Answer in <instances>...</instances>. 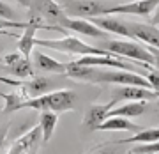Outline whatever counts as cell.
<instances>
[{
	"mask_svg": "<svg viewBox=\"0 0 159 154\" xmlns=\"http://www.w3.org/2000/svg\"><path fill=\"white\" fill-rule=\"evenodd\" d=\"M60 27L66 29V30L78 32V34H81V35H87V37H106V34H108V32L101 30L99 27H96L94 23H90L89 20H83V18L66 16Z\"/></svg>",
	"mask_w": 159,
	"mask_h": 154,
	"instance_id": "obj_11",
	"label": "cell"
},
{
	"mask_svg": "<svg viewBox=\"0 0 159 154\" xmlns=\"http://www.w3.org/2000/svg\"><path fill=\"white\" fill-rule=\"evenodd\" d=\"M99 48H102L104 51H110L113 55H119L122 58L136 60V62H142V64L156 66V62H157V58L147 50V46L134 43V39H106Z\"/></svg>",
	"mask_w": 159,
	"mask_h": 154,
	"instance_id": "obj_2",
	"label": "cell"
},
{
	"mask_svg": "<svg viewBox=\"0 0 159 154\" xmlns=\"http://www.w3.org/2000/svg\"><path fill=\"white\" fill-rule=\"evenodd\" d=\"M58 6L62 7L67 16L83 18V20L104 14V11L110 7L102 0H62V4H58Z\"/></svg>",
	"mask_w": 159,
	"mask_h": 154,
	"instance_id": "obj_6",
	"label": "cell"
},
{
	"mask_svg": "<svg viewBox=\"0 0 159 154\" xmlns=\"http://www.w3.org/2000/svg\"><path fill=\"white\" fill-rule=\"evenodd\" d=\"M66 66L67 64H62L55 60L53 57L46 55L44 51L35 50L34 51V68L41 73H53V74H64L66 73Z\"/></svg>",
	"mask_w": 159,
	"mask_h": 154,
	"instance_id": "obj_16",
	"label": "cell"
},
{
	"mask_svg": "<svg viewBox=\"0 0 159 154\" xmlns=\"http://www.w3.org/2000/svg\"><path fill=\"white\" fill-rule=\"evenodd\" d=\"M97 131H129V133H136L142 129V126L134 124L133 120L125 119V117H106L101 124L96 128Z\"/></svg>",
	"mask_w": 159,
	"mask_h": 154,
	"instance_id": "obj_17",
	"label": "cell"
},
{
	"mask_svg": "<svg viewBox=\"0 0 159 154\" xmlns=\"http://www.w3.org/2000/svg\"><path fill=\"white\" fill-rule=\"evenodd\" d=\"M41 142H43L41 128L39 126H34L32 129H29L23 137H20L16 142L12 143V147L9 149L7 154H35L41 145Z\"/></svg>",
	"mask_w": 159,
	"mask_h": 154,
	"instance_id": "obj_9",
	"label": "cell"
},
{
	"mask_svg": "<svg viewBox=\"0 0 159 154\" xmlns=\"http://www.w3.org/2000/svg\"><path fill=\"white\" fill-rule=\"evenodd\" d=\"M2 53H4V44L0 43V57H2Z\"/></svg>",
	"mask_w": 159,
	"mask_h": 154,
	"instance_id": "obj_28",
	"label": "cell"
},
{
	"mask_svg": "<svg viewBox=\"0 0 159 154\" xmlns=\"http://www.w3.org/2000/svg\"><path fill=\"white\" fill-rule=\"evenodd\" d=\"M89 21L94 23L96 27H99L101 30L104 32H110V34H117L124 39H133L131 37V32H129V27L127 23L120 21L117 18H106V16H92L89 18Z\"/></svg>",
	"mask_w": 159,
	"mask_h": 154,
	"instance_id": "obj_13",
	"label": "cell"
},
{
	"mask_svg": "<svg viewBox=\"0 0 159 154\" xmlns=\"http://www.w3.org/2000/svg\"><path fill=\"white\" fill-rule=\"evenodd\" d=\"M43 46V48H50V50L55 51H62V53H67V55H106L110 51H104L99 46H92L83 43L78 37H73V35H64L60 39H34V46Z\"/></svg>",
	"mask_w": 159,
	"mask_h": 154,
	"instance_id": "obj_3",
	"label": "cell"
},
{
	"mask_svg": "<svg viewBox=\"0 0 159 154\" xmlns=\"http://www.w3.org/2000/svg\"><path fill=\"white\" fill-rule=\"evenodd\" d=\"M0 18L9 20V21H20V20H16V11L4 0H0Z\"/></svg>",
	"mask_w": 159,
	"mask_h": 154,
	"instance_id": "obj_23",
	"label": "cell"
},
{
	"mask_svg": "<svg viewBox=\"0 0 159 154\" xmlns=\"http://www.w3.org/2000/svg\"><path fill=\"white\" fill-rule=\"evenodd\" d=\"M159 0H138V2H129L122 6L108 7L104 14H136V16H148L157 9Z\"/></svg>",
	"mask_w": 159,
	"mask_h": 154,
	"instance_id": "obj_10",
	"label": "cell"
},
{
	"mask_svg": "<svg viewBox=\"0 0 159 154\" xmlns=\"http://www.w3.org/2000/svg\"><path fill=\"white\" fill-rule=\"evenodd\" d=\"M57 120H58V115L55 112H41L39 128H41V135H43V142H48L53 137Z\"/></svg>",
	"mask_w": 159,
	"mask_h": 154,
	"instance_id": "obj_20",
	"label": "cell"
},
{
	"mask_svg": "<svg viewBox=\"0 0 159 154\" xmlns=\"http://www.w3.org/2000/svg\"><path fill=\"white\" fill-rule=\"evenodd\" d=\"M87 154H117V151H115V145H99Z\"/></svg>",
	"mask_w": 159,
	"mask_h": 154,
	"instance_id": "obj_26",
	"label": "cell"
},
{
	"mask_svg": "<svg viewBox=\"0 0 159 154\" xmlns=\"http://www.w3.org/2000/svg\"><path fill=\"white\" fill-rule=\"evenodd\" d=\"M9 128H11V124H6L0 128V152H2V149H4V143H6V137L7 133H9Z\"/></svg>",
	"mask_w": 159,
	"mask_h": 154,
	"instance_id": "obj_27",
	"label": "cell"
},
{
	"mask_svg": "<svg viewBox=\"0 0 159 154\" xmlns=\"http://www.w3.org/2000/svg\"><path fill=\"white\" fill-rule=\"evenodd\" d=\"M145 78H147V82L150 83V89L152 91H157L159 89V80H157V69L152 68L150 69V73L145 74Z\"/></svg>",
	"mask_w": 159,
	"mask_h": 154,
	"instance_id": "obj_25",
	"label": "cell"
},
{
	"mask_svg": "<svg viewBox=\"0 0 159 154\" xmlns=\"http://www.w3.org/2000/svg\"><path fill=\"white\" fill-rule=\"evenodd\" d=\"M2 99L6 101L2 114H12V112L23 110V103L27 101V99H30V97L23 92V89L16 87V91L11 92V94H4V96H2Z\"/></svg>",
	"mask_w": 159,
	"mask_h": 154,
	"instance_id": "obj_19",
	"label": "cell"
},
{
	"mask_svg": "<svg viewBox=\"0 0 159 154\" xmlns=\"http://www.w3.org/2000/svg\"><path fill=\"white\" fill-rule=\"evenodd\" d=\"M159 140V129L157 128H147V129H140L131 138L124 140H117V143H147V142H157Z\"/></svg>",
	"mask_w": 159,
	"mask_h": 154,
	"instance_id": "obj_21",
	"label": "cell"
},
{
	"mask_svg": "<svg viewBox=\"0 0 159 154\" xmlns=\"http://www.w3.org/2000/svg\"><path fill=\"white\" fill-rule=\"evenodd\" d=\"M27 25H29V21H9V20L0 18V32H4V34H9V32H6V29H25Z\"/></svg>",
	"mask_w": 159,
	"mask_h": 154,
	"instance_id": "obj_24",
	"label": "cell"
},
{
	"mask_svg": "<svg viewBox=\"0 0 159 154\" xmlns=\"http://www.w3.org/2000/svg\"><path fill=\"white\" fill-rule=\"evenodd\" d=\"M2 66L16 80H27V78H32L34 76V66L30 62V58L21 55L20 51H14V53L6 55V57L2 58Z\"/></svg>",
	"mask_w": 159,
	"mask_h": 154,
	"instance_id": "obj_7",
	"label": "cell"
},
{
	"mask_svg": "<svg viewBox=\"0 0 159 154\" xmlns=\"http://www.w3.org/2000/svg\"><path fill=\"white\" fill-rule=\"evenodd\" d=\"M76 105V94L69 89H62V91H53L46 92L43 96L30 97L23 103V108H32L37 112H69L74 108Z\"/></svg>",
	"mask_w": 159,
	"mask_h": 154,
	"instance_id": "obj_1",
	"label": "cell"
},
{
	"mask_svg": "<svg viewBox=\"0 0 159 154\" xmlns=\"http://www.w3.org/2000/svg\"><path fill=\"white\" fill-rule=\"evenodd\" d=\"M157 152H159V143L147 142V143H140L136 147H133L127 154H157Z\"/></svg>",
	"mask_w": 159,
	"mask_h": 154,
	"instance_id": "obj_22",
	"label": "cell"
},
{
	"mask_svg": "<svg viewBox=\"0 0 159 154\" xmlns=\"http://www.w3.org/2000/svg\"><path fill=\"white\" fill-rule=\"evenodd\" d=\"M25 6H29L32 18H39L43 21V27H60L64 18L67 16L64 9L58 6L55 0H21Z\"/></svg>",
	"mask_w": 159,
	"mask_h": 154,
	"instance_id": "obj_4",
	"label": "cell"
},
{
	"mask_svg": "<svg viewBox=\"0 0 159 154\" xmlns=\"http://www.w3.org/2000/svg\"><path fill=\"white\" fill-rule=\"evenodd\" d=\"M159 97L157 91L145 89V87H134V85H122L111 92V99L115 101H156Z\"/></svg>",
	"mask_w": 159,
	"mask_h": 154,
	"instance_id": "obj_8",
	"label": "cell"
},
{
	"mask_svg": "<svg viewBox=\"0 0 159 154\" xmlns=\"http://www.w3.org/2000/svg\"><path fill=\"white\" fill-rule=\"evenodd\" d=\"M148 101H127L122 106H113L108 112V117H125V119H133V117H140L145 114Z\"/></svg>",
	"mask_w": 159,
	"mask_h": 154,
	"instance_id": "obj_18",
	"label": "cell"
},
{
	"mask_svg": "<svg viewBox=\"0 0 159 154\" xmlns=\"http://www.w3.org/2000/svg\"><path fill=\"white\" fill-rule=\"evenodd\" d=\"M2 96H4V92H2V91H0V97H2Z\"/></svg>",
	"mask_w": 159,
	"mask_h": 154,
	"instance_id": "obj_29",
	"label": "cell"
},
{
	"mask_svg": "<svg viewBox=\"0 0 159 154\" xmlns=\"http://www.w3.org/2000/svg\"><path fill=\"white\" fill-rule=\"evenodd\" d=\"M43 27V21L39 18H32L30 16L29 25L23 29V34L18 37V51L25 55V57H30L32 55V50H34V39H35V32Z\"/></svg>",
	"mask_w": 159,
	"mask_h": 154,
	"instance_id": "obj_12",
	"label": "cell"
},
{
	"mask_svg": "<svg viewBox=\"0 0 159 154\" xmlns=\"http://www.w3.org/2000/svg\"><path fill=\"white\" fill-rule=\"evenodd\" d=\"M131 32V37L136 41H142L148 46L157 48L159 44V32L156 25H143V23H127Z\"/></svg>",
	"mask_w": 159,
	"mask_h": 154,
	"instance_id": "obj_14",
	"label": "cell"
},
{
	"mask_svg": "<svg viewBox=\"0 0 159 154\" xmlns=\"http://www.w3.org/2000/svg\"><path fill=\"white\" fill-rule=\"evenodd\" d=\"M90 82L92 83H115V85H134L150 89V83L147 82L145 76L133 73V71H122V69H108V71L96 69Z\"/></svg>",
	"mask_w": 159,
	"mask_h": 154,
	"instance_id": "obj_5",
	"label": "cell"
},
{
	"mask_svg": "<svg viewBox=\"0 0 159 154\" xmlns=\"http://www.w3.org/2000/svg\"><path fill=\"white\" fill-rule=\"evenodd\" d=\"M115 105H117L115 99H111L106 105H92L90 108L85 112V115H83V126L89 128V129H96L97 126L108 117V112L113 108Z\"/></svg>",
	"mask_w": 159,
	"mask_h": 154,
	"instance_id": "obj_15",
	"label": "cell"
}]
</instances>
